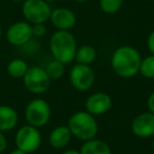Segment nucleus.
<instances>
[{
    "label": "nucleus",
    "mask_w": 154,
    "mask_h": 154,
    "mask_svg": "<svg viewBox=\"0 0 154 154\" xmlns=\"http://www.w3.org/2000/svg\"><path fill=\"white\" fill-rule=\"evenodd\" d=\"M112 107V98L109 94L97 92L90 95L86 101L87 112L94 116L103 115L107 113Z\"/></svg>",
    "instance_id": "9d476101"
},
{
    "label": "nucleus",
    "mask_w": 154,
    "mask_h": 154,
    "mask_svg": "<svg viewBox=\"0 0 154 154\" xmlns=\"http://www.w3.org/2000/svg\"><path fill=\"white\" fill-rule=\"evenodd\" d=\"M29 66L26 62L19 58L13 59L9 62L7 66V71L9 73L10 76L14 77V78H21L24 76V74L28 71Z\"/></svg>",
    "instance_id": "f3484780"
},
{
    "label": "nucleus",
    "mask_w": 154,
    "mask_h": 154,
    "mask_svg": "<svg viewBox=\"0 0 154 154\" xmlns=\"http://www.w3.org/2000/svg\"><path fill=\"white\" fill-rule=\"evenodd\" d=\"M32 24L28 21H18L13 23L7 32V39L13 45H26L32 39Z\"/></svg>",
    "instance_id": "1a4fd4ad"
},
{
    "label": "nucleus",
    "mask_w": 154,
    "mask_h": 154,
    "mask_svg": "<svg viewBox=\"0 0 154 154\" xmlns=\"http://www.w3.org/2000/svg\"><path fill=\"white\" fill-rule=\"evenodd\" d=\"M18 122V114L12 107L7 105L0 106V131L5 132L16 127Z\"/></svg>",
    "instance_id": "4468645a"
},
{
    "label": "nucleus",
    "mask_w": 154,
    "mask_h": 154,
    "mask_svg": "<svg viewBox=\"0 0 154 154\" xmlns=\"http://www.w3.org/2000/svg\"><path fill=\"white\" fill-rule=\"evenodd\" d=\"M74 1H76V2H79V3H85V2H88V1H90V0H74Z\"/></svg>",
    "instance_id": "bb28decb"
},
{
    "label": "nucleus",
    "mask_w": 154,
    "mask_h": 154,
    "mask_svg": "<svg viewBox=\"0 0 154 154\" xmlns=\"http://www.w3.org/2000/svg\"><path fill=\"white\" fill-rule=\"evenodd\" d=\"M95 82V73L88 64L76 63L70 72V82L78 91H88Z\"/></svg>",
    "instance_id": "6e6552de"
},
{
    "label": "nucleus",
    "mask_w": 154,
    "mask_h": 154,
    "mask_svg": "<svg viewBox=\"0 0 154 154\" xmlns=\"http://www.w3.org/2000/svg\"><path fill=\"white\" fill-rule=\"evenodd\" d=\"M7 145H8L7 138H5V136L3 135V133L0 131V153L7 149Z\"/></svg>",
    "instance_id": "5701e85b"
},
{
    "label": "nucleus",
    "mask_w": 154,
    "mask_h": 154,
    "mask_svg": "<svg viewBox=\"0 0 154 154\" xmlns=\"http://www.w3.org/2000/svg\"><path fill=\"white\" fill-rule=\"evenodd\" d=\"M131 129L134 135L140 138H146L154 135V113L146 112L137 115L131 124Z\"/></svg>",
    "instance_id": "9b49d317"
},
{
    "label": "nucleus",
    "mask_w": 154,
    "mask_h": 154,
    "mask_svg": "<svg viewBox=\"0 0 154 154\" xmlns=\"http://www.w3.org/2000/svg\"><path fill=\"white\" fill-rule=\"evenodd\" d=\"M68 127L73 136L85 141L94 138L98 132V125L94 115L87 111L73 114L68 120Z\"/></svg>",
    "instance_id": "7ed1b4c3"
},
{
    "label": "nucleus",
    "mask_w": 154,
    "mask_h": 154,
    "mask_svg": "<svg viewBox=\"0 0 154 154\" xmlns=\"http://www.w3.org/2000/svg\"><path fill=\"white\" fill-rule=\"evenodd\" d=\"M139 72L146 78L154 79V55H149L141 59Z\"/></svg>",
    "instance_id": "6ab92c4d"
},
{
    "label": "nucleus",
    "mask_w": 154,
    "mask_h": 154,
    "mask_svg": "<svg viewBox=\"0 0 154 154\" xmlns=\"http://www.w3.org/2000/svg\"><path fill=\"white\" fill-rule=\"evenodd\" d=\"M1 35H2V29L0 26V38H1Z\"/></svg>",
    "instance_id": "c85d7f7f"
},
{
    "label": "nucleus",
    "mask_w": 154,
    "mask_h": 154,
    "mask_svg": "<svg viewBox=\"0 0 154 154\" xmlns=\"http://www.w3.org/2000/svg\"><path fill=\"white\" fill-rule=\"evenodd\" d=\"M10 154H28V153H26V152L21 151V150H19V149H17V150H14V151H12Z\"/></svg>",
    "instance_id": "a878e982"
},
{
    "label": "nucleus",
    "mask_w": 154,
    "mask_h": 154,
    "mask_svg": "<svg viewBox=\"0 0 154 154\" xmlns=\"http://www.w3.org/2000/svg\"><path fill=\"white\" fill-rule=\"evenodd\" d=\"M72 133L68 126L56 127L49 136V141L51 146L55 149H62L70 143Z\"/></svg>",
    "instance_id": "ddd939ff"
},
{
    "label": "nucleus",
    "mask_w": 154,
    "mask_h": 154,
    "mask_svg": "<svg viewBox=\"0 0 154 154\" xmlns=\"http://www.w3.org/2000/svg\"><path fill=\"white\" fill-rule=\"evenodd\" d=\"M45 72L49 75L51 80H57L63 76L64 64L62 62L58 61V60L54 59L53 61H51L48 64L47 69H45Z\"/></svg>",
    "instance_id": "a211bd4d"
},
{
    "label": "nucleus",
    "mask_w": 154,
    "mask_h": 154,
    "mask_svg": "<svg viewBox=\"0 0 154 154\" xmlns=\"http://www.w3.org/2000/svg\"><path fill=\"white\" fill-rule=\"evenodd\" d=\"M12 1H15V2H20V1H24V0H12Z\"/></svg>",
    "instance_id": "c756f323"
},
{
    "label": "nucleus",
    "mask_w": 154,
    "mask_h": 154,
    "mask_svg": "<svg viewBox=\"0 0 154 154\" xmlns=\"http://www.w3.org/2000/svg\"><path fill=\"white\" fill-rule=\"evenodd\" d=\"M24 114L29 125L40 128L49 122L51 117V108L45 99L36 98L28 103Z\"/></svg>",
    "instance_id": "39448f33"
},
{
    "label": "nucleus",
    "mask_w": 154,
    "mask_h": 154,
    "mask_svg": "<svg viewBox=\"0 0 154 154\" xmlns=\"http://www.w3.org/2000/svg\"><path fill=\"white\" fill-rule=\"evenodd\" d=\"M80 154H112L111 148L100 139H89L82 145Z\"/></svg>",
    "instance_id": "2eb2a0df"
},
{
    "label": "nucleus",
    "mask_w": 154,
    "mask_h": 154,
    "mask_svg": "<svg viewBox=\"0 0 154 154\" xmlns=\"http://www.w3.org/2000/svg\"><path fill=\"white\" fill-rule=\"evenodd\" d=\"M152 148H153V150H154V140H153V143H152Z\"/></svg>",
    "instance_id": "7c9ffc66"
},
{
    "label": "nucleus",
    "mask_w": 154,
    "mask_h": 154,
    "mask_svg": "<svg viewBox=\"0 0 154 154\" xmlns=\"http://www.w3.org/2000/svg\"><path fill=\"white\" fill-rule=\"evenodd\" d=\"M15 143L17 149L26 153H33L40 147L41 134L36 127L31 125L23 126L16 133Z\"/></svg>",
    "instance_id": "0eeeda50"
},
{
    "label": "nucleus",
    "mask_w": 154,
    "mask_h": 154,
    "mask_svg": "<svg viewBox=\"0 0 154 154\" xmlns=\"http://www.w3.org/2000/svg\"><path fill=\"white\" fill-rule=\"evenodd\" d=\"M147 103H148V108H149V111L151 113H154V92H152L151 95L149 96Z\"/></svg>",
    "instance_id": "b1692460"
},
{
    "label": "nucleus",
    "mask_w": 154,
    "mask_h": 154,
    "mask_svg": "<svg viewBox=\"0 0 154 154\" xmlns=\"http://www.w3.org/2000/svg\"><path fill=\"white\" fill-rule=\"evenodd\" d=\"M124 0H99V8L106 14H115L120 10Z\"/></svg>",
    "instance_id": "aec40b11"
},
{
    "label": "nucleus",
    "mask_w": 154,
    "mask_h": 154,
    "mask_svg": "<svg viewBox=\"0 0 154 154\" xmlns=\"http://www.w3.org/2000/svg\"><path fill=\"white\" fill-rule=\"evenodd\" d=\"M96 56L97 52L94 47L85 45H82L80 48H77L76 54H75V60H76L77 63L90 66L91 63H93L95 61Z\"/></svg>",
    "instance_id": "dca6fc26"
},
{
    "label": "nucleus",
    "mask_w": 154,
    "mask_h": 154,
    "mask_svg": "<svg viewBox=\"0 0 154 154\" xmlns=\"http://www.w3.org/2000/svg\"><path fill=\"white\" fill-rule=\"evenodd\" d=\"M23 84L26 90L34 94H41L49 89L51 79L45 69L40 66H31L24 74Z\"/></svg>",
    "instance_id": "423d86ee"
},
{
    "label": "nucleus",
    "mask_w": 154,
    "mask_h": 154,
    "mask_svg": "<svg viewBox=\"0 0 154 154\" xmlns=\"http://www.w3.org/2000/svg\"><path fill=\"white\" fill-rule=\"evenodd\" d=\"M152 1H154V0H152Z\"/></svg>",
    "instance_id": "2f4dec72"
},
{
    "label": "nucleus",
    "mask_w": 154,
    "mask_h": 154,
    "mask_svg": "<svg viewBox=\"0 0 154 154\" xmlns=\"http://www.w3.org/2000/svg\"><path fill=\"white\" fill-rule=\"evenodd\" d=\"M45 1H47L48 3H50V2H53V1H55V0H45Z\"/></svg>",
    "instance_id": "cd10ccee"
},
{
    "label": "nucleus",
    "mask_w": 154,
    "mask_h": 154,
    "mask_svg": "<svg viewBox=\"0 0 154 154\" xmlns=\"http://www.w3.org/2000/svg\"><path fill=\"white\" fill-rule=\"evenodd\" d=\"M50 20L58 30L70 31L76 24V15L68 8H57L52 11Z\"/></svg>",
    "instance_id": "f8f14e48"
},
{
    "label": "nucleus",
    "mask_w": 154,
    "mask_h": 154,
    "mask_svg": "<svg viewBox=\"0 0 154 154\" xmlns=\"http://www.w3.org/2000/svg\"><path fill=\"white\" fill-rule=\"evenodd\" d=\"M148 48H149L150 52H151L152 55H154V31H152L150 33L149 37H148Z\"/></svg>",
    "instance_id": "4be33fe9"
},
{
    "label": "nucleus",
    "mask_w": 154,
    "mask_h": 154,
    "mask_svg": "<svg viewBox=\"0 0 154 154\" xmlns=\"http://www.w3.org/2000/svg\"><path fill=\"white\" fill-rule=\"evenodd\" d=\"M32 33L34 37H42L47 33V28L45 23H37L32 26Z\"/></svg>",
    "instance_id": "412c9836"
},
{
    "label": "nucleus",
    "mask_w": 154,
    "mask_h": 154,
    "mask_svg": "<svg viewBox=\"0 0 154 154\" xmlns=\"http://www.w3.org/2000/svg\"><path fill=\"white\" fill-rule=\"evenodd\" d=\"M51 13V7L45 0H24L22 5V14L31 24L45 23Z\"/></svg>",
    "instance_id": "20e7f679"
},
{
    "label": "nucleus",
    "mask_w": 154,
    "mask_h": 154,
    "mask_svg": "<svg viewBox=\"0 0 154 154\" xmlns=\"http://www.w3.org/2000/svg\"><path fill=\"white\" fill-rule=\"evenodd\" d=\"M141 57L139 52L130 45H122L115 50L111 58L114 72L120 77L130 78L139 72Z\"/></svg>",
    "instance_id": "f257e3e1"
},
{
    "label": "nucleus",
    "mask_w": 154,
    "mask_h": 154,
    "mask_svg": "<svg viewBox=\"0 0 154 154\" xmlns=\"http://www.w3.org/2000/svg\"><path fill=\"white\" fill-rule=\"evenodd\" d=\"M50 50L54 59L63 64L70 63L75 59L77 51L76 39L70 31L58 30L50 39Z\"/></svg>",
    "instance_id": "f03ea898"
},
{
    "label": "nucleus",
    "mask_w": 154,
    "mask_h": 154,
    "mask_svg": "<svg viewBox=\"0 0 154 154\" xmlns=\"http://www.w3.org/2000/svg\"><path fill=\"white\" fill-rule=\"evenodd\" d=\"M62 154H80V152L74 149H69V150H66L64 152H62Z\"/></svg>",
    "instance_id": "393cba45"
}]
</instances>
